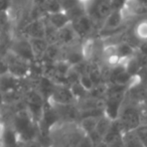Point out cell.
Listing matches in <instances>:
<instances>
[{
  "mask_svg": "<svg viewBox=\"0 0 147 147\" xmlns=\"http://www.w3.org/2000/svg\"><path fill=\"white\" fill-rule=\"evenodd\" d=\"M57 1L61 4L63 10L65 11V12H67V11L71 10L74 8H76L79 5H81L78 2V0H57Z\"/></svg>",
  "mask_w": 147,
  "mask_h": 147,
  "instance_id": "obj_23",
  "label": "cell"
},
{
  "mask_svg": "<svg viewBox=\"0 0 147 147\" xmlns=\"http://www.w3.org/2000/svg\"><path fill=\"white\" fill-rule=\"evenodd\" d=\"M79 83L83 86V88L86 91L90 92L92 91V89L95 87V83L93 82L92 78L89 76V74H84L80 77V80H79Z\"/></svg>",
  "mask_w": 147,
  "mask_h": 147,
  "instance_id": "obj_22",
  "label": "cell"
},
{
  "mask_svg": "<svg viewBox=\"0 0 147 147\" xmlns=\"http://www.w3.org/2000/svg\"><path fill=\"white\" fill-rule=\"evenodd\" d=\"M45 19L57 29L63 28V27L67 26V24L71 22V17L67 15L65 11H59V12L45 14Z\"/></svg>",
  "mask_w": 147,
  "mask_h": 147,
  "instance_id": "obj_13",
  "label": "cell"
},
{
  "mask_svg": "<svg viewBox=\"0 0 147 147\" xmlns=\"http://www.w3.org/2000/svg\"><path fill=\"white\" fill-rule=\"evenodd\" d=\"M100 117H93V116H87V117H82L79 121L81 128L83 129L86 134H90L93 131H95L97 126V123Z\"/></svg>",
  "mask_w": 147,
  "mask_h": 147,
  "instance_id": "obj_16",
  "label": "cell"
},
{
  "mask_svg": "<svg viewBox=\"0 0 147 147\" xmlns=\"http://www.w3.org/2000/svg\"><path fill=\"white\" fill-rule=\"evenodd\" d=\"M8 67V73L18 78L26 79L31 75V61L17 55L8 49L3 55Z\"/></svg>",
  "mask_w": 147,
  "mask_h": 147,
  "instance_id": "obj_5",
  "label": "cell"
},
{
  "mask_svg": "<svg viewBox=\"0 0 147 147\" xmlns=\"http://www.w3.org/2000/svg\"><path fill=\"white\" fill-rule=\"evenodd\" d=\"M9 49L12 51L14 53H16L17 55L31 61V63H33L35 61L32 53V49H31L30 42H29V39L26 38V37L21 36V35L13 36Z\"/></svg>",
  "mask_w": 147,
  "mask_h": 147,
  "instance_id": "obj_10",
  "label": "cell"
},
{
  "mask_svg": "<svg viewBox=\"0 0 147 147\" xmlns=\"http://www.w3.org/2000/svg\"><path fill=\"white\" fill-rule=\"evenodd\" d=\"M45 17L38 19L31 20L24 28L22 29L20 33L16 36H24L26 38H45Z\"/></svg>",
  "mask_w": 147,
  "mask_h": 147,
  "instance_id": "obj_11",
  "label": "cell"
},
{
  "mask_svg": "<svg viewBox=\"0 0 147 147\" xmlns=\"http://www.w3.org/2000/svg\"><path fill=\"white\" fill-rule=\"evenodd\" d=\"M131 30L139 42L147 41V17H143L135 21L131 25Z\"/></svg>",
  "mask_w": 147,
  "mask_h": 147,
  "instance_id": "obj_15",
  "label": "cell"
},
{
  "mask_svg": "<svg viewBox=\"0 0 147 147\" xmlns=\"http://www.w3.org/2000/svg\"><path fill=\"white\" fill-rule=\"evenodd\" d=\"M21 147H45V146L41 144L40 141H39L38 139H33V140L22 142Z\"/></svg>",
  "mask_w": 147,
  "mask_h": 147,
  "instance_id": "obj_25",
  "label": "cell"
},
{
  "mask_svg": "<svg viewBox=\"0 0 147 147\" xmlns=\"http://www.w3.org/2000/svg\"><path fill=\"white\" fill-rule=\"evenodd\" d=\"M77 147H96V145H95L94 141H93L92 138L90 137V135L86 134L81 139V141L79 142Z\"/></svg>",
  "mask_w": 147,
  "mask_h": 147,
  "instance_id": "obj_24",
  "label": "cell"
},
{
  "mask_svg": "<svg viewBox=\"0 0 147 147\" xmlns=\"http://www.w3.org/2000/svg\"><path fill=\"white\" fill-rule=\"evenodd\" d=\"M23 102L30 116L39 125L45 114L47 99L37 89L31 87L25 92Z\"/></svg>",
  "mask_w": 147,
  "mask_h": 147,
  "instance_id": "obj_4",
  "label": "cell"
},
{
  "mask_svg": "<svg viewBox=\"0 0 147 147\" xmlns=\"http://www.w3.org/2000/svg\"><path fill=\"white\" fill-rule=\"evenodd\" d=\"M71 25H73L74 29L76 31L79 38L81 39V41L89 38V37L98 35V29H97L91 16L87 12L74 18L71 20Z\"/></svg>",
  "mask_w": 147,
  "mask_h": 147,
  "instance_id": "obj_6",
  "label": "cell"
},
{
  "mask_svg": "<svg viewBox=\"0 0 147 147\" xmlns=\"http://www.w3.org/2000/svg\"><path fill=\"white\" fill-rule=\"evenodd\" d=\"M86 133L79 122L57 121L49 128V147H77Z\"/></svg>",
  "mask_w": 147,
  "mask_h": 147,
  "instance_id": "obj_1",
  "label": "cell"
},
{
  "mask_svg": "<svg viewBox=\"0 0 147 147\" xmlns=\"http://www.w3.org/2000/svg\"><path fill=\"white\" fill-rule=\"evenodd\" d=\"M113 121H114V120H112L111 118H109L106 114L103 115L102 117H100V118H99L95 131H96V132L98 133V134L100 135L103 139H104L105 135H106L107 132L109 131V129H110Z\"/></svg>",
  "mask_w": 147,
  "mask_h": 147,
  "instance_id": "obj_17",
  "label": "cell"
},
{
  "mask_svg": "<svg viewBox=\"0 0 147 147\" xmlns=\"http://www.w3.org/2000/svg\"><path fill=\"white\" fill-rule=\"evenodd\" d=\"M0 121H4V116H3V112H2V108L0 107ZM5 122V121H4Z\"/></svg>",
  "mask_w": 147,
  "mask_h": 147,
  "instance_id": "obj_32",
  "label": "cell"
},
{
  "mask_svg": "<svg viewBox=\"0 0 147 147\" xmlns=\"http://www.w3.org/2000/svg\"><path fill=\"white\" fill-rule=\"evenodd\" d=\"M11 0H0V12H7Z\"/></svg>",
  "mask_w": 147,
  "mask_h": 147,
  "instance_id": "obj_27",
  "label": "cell"
},
{
  "mask_svg": "<svg viewBox=\"0 0 147 147\" xmlns=\"http://www.w3.org/2000/svg\"><path fill=\"white\" fill-rule=\"evenodd\" d=\"M41 9H42L45 14L63 11L57 0H45V2L43 3V5L41 6Z\"/></svg>",
  "mask_w": 147,
  "mask_h": 147,
  "instance_id": "obj_19",
  "label": "cell"
},
{
  "mask_svg": "<svg viewBox=\"0 0 147 147\" xmlns=\"http://www.w3.org/2000/svg\"><path fill=\"white\" fill-rule=\"evenodd\" d=\"M116 120L124 134L135 131L141 125V105L125 99Z\"/></svg>",
  "mask_w": 147,
  "mask_h": 147,
  "instance_id": "obj_3",
  "label": "cell"
},
{
  "mask_svg": "<svg viewBox=\"0 0 147 147\" xmlns=\"http://www.w3.org/2000/svg\"><path fill=\"white\" fill-rule=\"evenodd\" d=\"M94 1H95V0H78V2L80 3V4L82 5L85 9H86V11H87V9H88L89 7L93 4V2H94Z\"/></svg>",
  "mask_w": 147,
  "mask_h": 147,
  "instance_id": "obj_30",
  "label": "cell"
},
{
  "mask_svg": "<svg viewBox=\"0 0 147 147\" xmlns=\"http://www.w3.org/2000/svg\"><path fill=\"white\" fill-rule=\"evenodd\" d=\"M136 135L137 139L141 143L143 147H147V125L141 124L135 131H133Z\"/></svg>",
  "mask_w": 147,
  "mask_h": 147,
  "instance_id": "obj_21",
  "label": "cell"
},
{
  "mask_svg": "<svg viewBox=\"0 0 147 147\" xmlns=\"http://www.w3.org/2000/svg\"><path fill=\"white\" fill-rule=\"evenodd\" d=\"M136 53L147 55V41H140L136 47Z\"/></svg>",
  "mask_w": 147,
  "mask_h": 147,
  "instance_id": "obj_26",
  "label": "cell"
},
{
  "mask_svg": "<svg viewBox=\"0 0 147 147\" xmlns=\"http://www.w3.org/2000/svg\"><path fill=\"white\" fill-rule=\"evenodd\" d=\"M69 88H71V92H73V95L75 96V98H76L77 102L89 96V92L85 90V89L83 88V86L79 82L71 84V86H69Z\"/></svg>",
  "mask_w": 147,
  "mask_h": 147,
  "instance_id": "obj_20",
  "label": "cell"
},
{
  "mask_svg": "<svg viewBox=\"0 0 147 147\" xmlns=\"http://www.w3.org/2000/svg\"><path fill=\"white\" fill-rule=\"evenodd\" d=\"M81 43V39L77 35L76 31L74 29L71 22L67 26L59 29V38H57V45L61 47H69Z\"/></svg>",
  "mask_w": 147,
  "mask_h": 147,
  "instance_id": "obj_12",
  "label": "cell"
},
{
  "mask_svg": "<svg viewBox=\"0 0 147 147\" xmlns=\"http://www.w3.org/2000/svg\"><path fill=\"white\" fill-rule=\"evenodd\" d=\"M6 124L16 132L21 142L38 138L39 125L33 120L25 107L12 113L6 120Z\"/></svg>",
  "mask_w": 147,
  "mask_h": 147,
  "instance_id": "obj_2",
  "label": "cell"
},
{
  "mask_svg": "<svg viewBox=\"0 0 147 147\" xmlns=\"http://www.w3.org/2000/svg\"><path fill=\"white\" fill-rule=\"evenodd\" d=\"M47 102L49 104L57 105L77 104V100L73 95L69 86L65 85H55V88L47 99Z\"/></svg>",
  "mask_w": 147,
  "mask_h": 147,
  "instance_id": "obj_8",
  "label": "cell"
},
{
  "mask_svg": "<svg viewBox=\"0 0 147 147\" xmlns=\"http://www.w3.org/2000/svg\"><path fill=\"white\" fill-rule=\"evenodd\" d=\"M45 21V39L47 41L49 45H57V38H59V29L55 28L53 25H51L49 22Z\"/></svg>",
  "mask_w": 147,
  "mask_h": 147,
  "instance_id": "obj_18",
  "label": "cell"
},
{
  "mask_svg": "<svg viewBox=\"0 0 147 147\" xmlns=\"http://www.w3.org/2000/svg\"><path fill=\"white\" fill-rule=\"evenodd\" d=\"M49 105L53 107V111H55V115H57V121H67V122H79L80 121L81 111L77 104H69V105L49 104Z\"/></svg>",
  "mask_w": 147,
  "mask_h": 147,
  "instance_id": "obj_9",
  "label": "cell"
},
{
  "mask_svg": "<svg viewBox=\"0 0 147 147\" xmlns=\"http://www.w3.org/2000/svg\"><path fill=\"white\" fill-rule=\"evenodd\" d=\"M142 73H143V75H144L145 81L147 82V67H145V69H142Z\"/></svg>",
  "mask_w": 147,
  "mask_h": 147,
  "instance_id": "obj_31",
  "label": "cell"
},
{
  "mask_svg": "<svg viewBox=\"0 0 147 147\" xmlns=\"http://www.w3.org/2000/svg\"><path fill=\"white\" fill-rule=\"evenodd\" d=\"M7 129V124L4 121H0V139H3Z\"/></svg>",
  "mask_w": 147,
  "mask_h": 147,
  "instance_id": "obj_29",
  "label": "cell"
},
{
  "mask_svg": "<svg viewBox=\"0 0 147 147\" xmlns=\"http://www.w3.org/2000/svg\"><path fill=\"white\" fill-rule=\"evenodd\" d=\"M126 92L111 93L106 96L105 100V114L112 120H116L118 118L119 112L121 110L123 103L126 99Z\"/></svg>",
  "mask_w": 147,
  "mask_h": 147,
  "instance_id": "obj_7",
  "label": "cell"
},
{
  "mask_svg": "<svg viewBox=\"0 0 147 147\" xmlns=\"http://www.w3.org/2000/svg\"><path fill=\"white\" fill-rule=\"evenodd\" d=\"M141 124L147 125V107L141 105Z\"/></svg>",
  "mask_w": 147,
  "mask_h": 147,
  "instance_id": "obj_28",
  "label": "cell"
},
{
  "mask_svg": "<svg viewBox=\"0 0 147 147\" xmlns=\"http://www.w3.org/2000/svg\"><path fill=\"white\" fill-rule=\"evenodd\" d=\"M110 1H112V0H110Z\"/></svg>",
  "mask_w": 147,
  "mask_h": 147,
  "instance_id": "obj_33",
  "label": "cell"
},
{
  "mask_svg": "<svg viewBox=\"0 0 147 147\" xmlns=\"http://www.w3.org/2000/svg\"><path fill=\"white\" fill-rule=\"evenodd\" d=\"M45 147H47V146H45Z\"/></svg>",
  "mask_w": 147,
  "mask_h": 147,
  "instance_id": "obj_34",
  "label": "cell"
},
{
  "mask_svg": "<svg viewBox=\"0 0 147 147\" xmlns=\"http://www.w3.org/2000/svg\"><path fill=\"white\" fill-rule=\"evenodd\" d=\"M29 42H30L34 59L37 61H41L45 59L47 47H49L47 41L45 38H30Z\"/></svg>",
  "mask_w": 147,
  "mask_h": 147,
  "instance_id": "obj_14",
  "label": "cell"
}]
</instances>
